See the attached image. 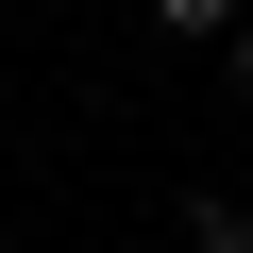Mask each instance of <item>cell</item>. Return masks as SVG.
Masks as SVG:
<instances>
[{"instance_id": "obj_1", "label": "cell", "mask_w": 253, "mask_h": 253, "mask_svg": "<svg viewBox=\"0 0 253 253\" xmlns=\"http://www.w3.org/2000/svg\"><path fill=\"white\" fill-rule=\"evenodd\" d=\"M135 17H152V34H186V51H236V17H253V0H135Z\"/></svg>"}, {"instance_id": "obj_2", "label": "cell", "mask_w": 253, "mask_h": 253, "mask_svg": "<svg viewBox=\"0 0 253 253\" xmlns=\"http://www.w3.org/2000/svg\"><path fill=\"white\" fill-rule=\"evenodd\" d=\"M186 253H253V203H219V186H203V203H186Z\"/></svg>"}, {"instance_id": "obj_3", "label": "cell", "mask_w": 253, "mask_h": 253, "mask_svg": "<svg viewBox=\"0 0 253 253\" xmlns=\"http://www.w3.org/2000/svg\"><path fill=\"white\" fill-rule=\"evenodd\" d=\"M219 84H236V101H253V34H236V51H219Z\"/></svg>"}]
</instances>
